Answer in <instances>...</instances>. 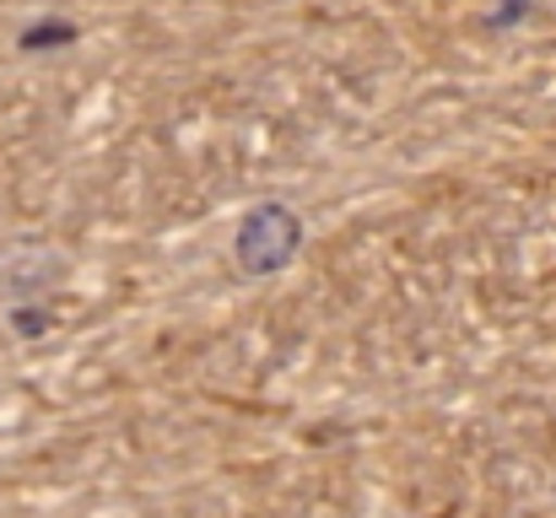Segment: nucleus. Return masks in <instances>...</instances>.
I'll list each match as a JSON object with an SVG mask.
<instances>
[{"instance_id":"nucleus-1","label":"nucleus","mask_w":556,"mask_h":518,"mask_svg":"<svg viewBox=\"0 0 556 518\" xmlns=\"http://www.w3.org/2000/svg\"><path fill=\"white\" fill-rule=\"evenodd\" d=\"M298 243H303V222H298V211L281 205V200H265V205L243 211V222H238V265H243L249 276L281 270V265L298 254Z\"/></svg>"},{"instance_id":"nucleus-2","label":"nucleus","mask_w":556,"mask_h":518,"mask_svg":"<svg viewBox=\"0 0 556 518\" xmlns=\"http://www.w3.org/2000/svg\"><path fill=\"white\" fill-rule=\"evenodd\" d=\"M65 43H76V22H65V16L33 22V27L22 33V49H65Z\"/></svg>"},{"instance_id":"nucleus-3","label":"nucleus","mask_w":556,"mask_h":518,"mask_svg":"<svg viewBox=\"0 0 556 518\" xmlns=\"http://www.w3.org/2000/svg\"><path fill=\"white\" fill-rule=\"evenodd\" d=\"M16 330H43V314H16Z\"/></svg>"}]
</instances>
